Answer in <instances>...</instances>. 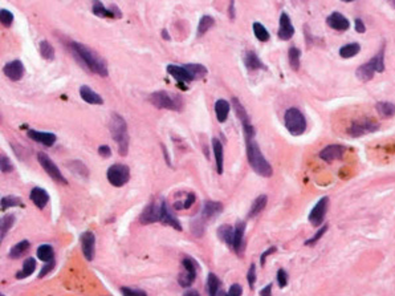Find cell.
I'll return each instance as SVG.
<instances>
[{
  "mask_svg": "<svg viewBox=\"0 0 395 296\" xmlns=\"http://www.w3.org/2000/svg\"><path fill=\"white\" fill-rule=\"evenodd\" d=\"M108 181L116 187H121L129 182L130 169L122 163H114L106 171Z\"/></svg>",
  "mask_w": 395,
  "mask_h": 296,
  "instance_id": "cell-8",
  "label": "cell"
},
{
  "mask_svg": "<svg viewBox=\"0 0 395 296\" xmlns=\"http://www.w3.org/2000/svg\"><path fill=\"white\" fill-rule=\"evenodd\" d=\"M328 203H329V198L324 197L321 198L317 205L312 209L310 214H309V222H310L314 227H318L321 226L325 219V215H326V210H328Z\"/></svg>",
  "mask_w": 395,
  "mask_h": 296,
  "instance_id": "cell-12",
  "label": "cell"
},
{
  "mask_svg": "<svg viewBox=\"0 0 395 296\" xmlns=\"http://www.w3.org/2000/svg\"><path fill=\"white\" fill-rule=\"evenodd\" d=\"M0 169L3 173H10V171L14 170V163L7 156H2V158H0Z\"/></svg>",
  "mask_w": 395,
  "mask_h": 296,
  "instance_id": "cell-50",
  "label": "cell"
},
{
  "mask_svg": "<svg viewBox=\"0 0 395 296\" xmlns=\"http://www.w3.org/2000/svg\"><path fill=\"white\" fill-rule=\"evenodd\" d=\"M38 258L42 260V262H52L54 260V247L50 246V244H42V246H38Z\"/></svg>",
  "mask_w": 395,
  "mask_h": 296,
  "instance_id": "cell-33",
  "label": "cell"
},
{
  "mask_svg": "<svg viewBox=\"0 0 395 296\" xmlns=\"http://www.w3.org/2000/svg\"><path fill=\"white\" fill-rule=\"evenodd\" d=\"M235 3L234 2H231L230 3V16H231V19H235Z\"/></svg>",
  "mask_w": 395,
  "mask_h": 296,
  "instance_id": "cell-61",
  "label": "cell"
},
{
  "mask_svg": "<svg viewBox=\"0 0 395 296\" xmlns=\"http://www.w3.org/2000/svg\"><path fill=\"white\" fill-rule=\"evenodd\" d=\"M218 238L224 242L230 248L234 247V228L230 224H222L218 228Z\"/></svg>",
  "mask_w": 395,
  "mask_h": 296,
  "instance_id": "cell-27",
  "label": "cell"
},
{
  "mask_svg": "<svg viewBox=\"0 0 395 296\" xmlns=\"http://www.w3.org/2000/svg\"><path fill=\"white\" fill-rule=\"evenodd\" d=\"M30 201L34 202V205L40 210L44 209L50 202V194L46 193V189H42V187H34L30 190Z\"/></svg>",
  "mask_w": 395,
  "mask_h": 296,
  "instance_id": "cell-21",
  "label": "cell"
},
{
  "mask_svg": "<svg viewBox=\"0 0 395 296\" xmlns=\"http://www.w3.org/2000/svg\"><path fill=\"white\" fill-rule=\"evenodd\" d=\"M376 108L380 117L392 118L395 114V105L392 103H378Z\"/></svg>",
  "mask_w": 395,
  "mask_h": 296,
  "instance_id": "cell-38",
  "label": "cell"
},
{
  "mask_svg": "<svg viewBox=\"0 0 395 296\" xmlns=\"http://www.w3.org/2000/svg\"><path fill=\"white\" fill-rule=\"evenodd\" d=\"M300 57H301V51L296 47L289 48L288 51V59H289V65L293 71H298L300 68Z\"/></svg>",
  "mask_w": 395,
  "mask_h": 296,
  "instance_id": "cell-42",
  "label": "cell"
},
{
  "mask_svg": "<svg viewBox=\"0 0 395 296\" xmlns=\"http://www.w3.org/2000/svg\"><path fill=\"white\" fill-rule=\"evenodd\" d=\"M326 231H328V226H326V224H324L322 228H320L318 231L316 232L314 235L312 236L310 239H308V240H306V242H305V244H306V246H313V244H316V243L318 242V240L321 239V238H322L324 234H325V232H326Z\"/></svg>",
  "mask_w": 395,
  "mask_h": 296,
  "instance_id": "cell-49",
  "label": "cell"
},
{
  "mask_svg": "<svg viewBox=\"0 0 395 296\" xmlns=\"http://www.w3.org/2000/svg\"><path fill=\"white\" fill-rule=\"evenodd\" d=\"M195 199H196V197H195L194 193H188L187 194L186 199H184V205H183V209L184 210H188L191 207V206L194 205L195 203Z\"/></svg>",
  "mask_w": 395,
  "mask_h": 296,
  "instance_id": "cell-54",
  "label": "cell"
},
{
  "mask_svg": "<svg viewBox=\"0 0 395 296\" xmlns=\"http://www.w3.org/2000/svg\"><path fill=\"white\" fill-rule=\"evenodd\" d=\"M54 268V260H52V262H48L46 264H44V267L42 268V271H40V273H38V277H44L46 273H50Z\"/></svg>",
  "mask_w": 395,
  "mask_h": 296,
  "instance_id": "cell-55",
  "label": "cell"
},
{
  "mask_svg": "<svg viewBox=\"0 0 395 296\" xmlns=\"http://www.w3.org/2000/svg\"><path fill=\"white\" fill-rule=\"evenodd\" d=\"M247 144V157L248 162L251 165V167L254 170V173H258L262 177H270L272 175V166L270 165V162L264 158L262 150L258 148V145L256 144V141L254 138H247L246 140Z\"/></svg>",
  "mask_w": 395,
  "mask_h": 296,
  "instance_id": "cell-2",
  "label": "cell"
},
{
  "mask_svg": "<svg viewBox=\"0 0 395 296\" xmlns=\"http://www.w3.org/2000/svg\"><path fill=\"white\" fill-rule=\"evenodd\" d=\"M285 128L292 136H301L306 130V120L304 114L296 108H290L285 112Z\"/></svg>",
  "mask_w": 395,
  "mask_h": 296,
  "instance_id": "cell-5",
  "label": "cell"
},
{
  "mask_svg": "<svg viewBox=\"0 0 395 296\" xmlns=\"http://www.w3.org/2000/svg\"><path fill=\"white\" fill-rule=\"evenodd\" d=\"M106 296H110V295H106Z\"/></svg>",
  "mask_w": 395,
  "mask_h": 296,
  "instance_id": "cell-64",
  "label": "cell"
},
{
  "mask_svg": "<svg viewBox=\"0 0 395 296\" xmlns=\"http://www.w3.org/2000/svg\"><path fill=\"white\" fill-rule=\"evenodd\" d=\"M230 109H231V105L228 101L226 100H218L215 103V113H216V118L219 122H224L227 121L228 114H230Z\"/></svg>",
  "mask_w": 395,
  "mask_h": 296,
  "instance_id": "cell-28",
  "label": "cell"
},
{
  "mask_svg": "<svg viewBox=\"0 0 395 296\" xmlns=\"http://www.w3.org/2000/svg\"><path fill=\"white\" fill-rule=\"evenodd\" d=\"M214 26H215V20H214L212 16L210 15L202 16L200 20H199V24H198V32H196L198 38L203 36V35H204L210 28L214 27Z\"/></svg>",
  "mask_w": 395,
  "mask_h": 296,
  "instance_id": "cell-35",
  "label": "cell"
},
{
  "mask_svg": "<svg viewBox=\"0 0 395 296\" xmlns=\"http://www.w3.org/2000/svg\"><path fill=\"white\" fill-rule=\"evenodd\" d=\"M160 222L164 224L171 226V227L175 228V230H178V231H182L183 230L182 224H180L179 219L174 215V214H172V211L170 210L168 205L166 203V201H164V199L160 202Z\"/></svg>",
  "mask_w": 395,
  "mask_h": 296,
  "instance_id": "cell-15",
  "label": "cell"
},
{
  "mask_svg": "<svg viewBox=\"0 0 395 296\" xmlns=\"http://www.w3.org/2000/svg\"><path fill=\"white\" fill-rule=\"evenodd\" d=\"M70 50H72L73 55L76 56L77 60L80 61L88 71L97 73L100 76H108L109 71H108L106 61L104 60L97 52H94L89 47L77 42L70 43Z\"/></svg>",
  "mask_w": 395,
  "mask_h": 296,
  "instance_id": "cell-1",
  "label": "cell"
},
{
  "mask_svg": "<svg viewBox=\"0 0 395 296\" xmlns=\"http://www.w3.org/2000/svg\"><path fill=\"white\" fill-rule=\"evenodd\" d=\"M66 166H68L72 171L77 173V174H80L81 177H85V178H86L88 175H89V171H88L86 166H85L81 161H70V162L66 163Z\"/></svg>",
  "mask_w": 395,
  "mask_h": 296,
  "instance_id": "cell-44",
  "label": "cell"
},
{
  "mask_svg": "<svg viewBox=\"0 0 395 296\" xmlns=\"http://www.w3.org/2000/svg\"><path fill=\"white\" fill-rule=\"evenodd\" d=\"M112 137L118 145V153L120 156L125 157L129 152V133H128V124L122 116L113 113L109 122Z\"/></svg>",
  "mask_w": 395,
  "mask_h": 296,
  "instance_id": "cell-3",
  "label": "cell"
},
{
  "mask_svg": "<svg viewBox=\"0 0 395 296\" xmlns=\"http://www.w3.org/2000/svg\"><path fill=\"white\" fill-rule=\"evenodd\" d=\"M2 211L11 209V207H18V206H23L22 198L16 197V195H7V197L2 198Z\"/></svg>",
  "mask_w": 395,
  "mask_h": 296,
  "instance_id": "cell-39",
  "label": "cell"
},
{
  "mask_svg": "<svg viewBox=\"0 0 395 296\" xmlns=\"http://www.w3.org/2000/svg\"><path fill=\"white\" fill-rule=\"evenodd\" d=\"M278 35L282 40H289L294 35V27L292 26V22L285 12H282V16H280V27H278Z\"/></svg>",
  "mask_w": 395,
  "mask_h": 296,
  "instance_id": "cell-22",
  "label": "cell"
},
{
  "mask_svg": "<svg viewBox=\"0 0 395 296\" xmlns=\"http://www.w3.org/2000/svg\"><path fill=\"white\" fill-rule=\"evenodd\" d=\"M222 281L214 272H210L207 276V292L208 296H218L220 291Z\"/></svg>",
  "mask_w": 395,
  "mask_h": 296,
  "instance_id": "cell-30",
  "label": "cell"
},
{
  "mask_svg": "<svg viewBox=\"0 0 395 296\" xmlns=\"http://www.w3.org/2000/svg\"><path fill=\"white\" fill-rule=\"evenodd\" d=\"M278 283L280 288H284L288 284V273H286L285 269L280 268L278 271Z\"/></svg>",
  "mask_w": 395,
  "mask_h": 296,
  "instance_id": "cell-51",
  "label": "cell"
},
{
  "mask_svg": "<svg viewBox=\"0 0 395 296\" xmlns=\"http://www.w3.org/2000/svg\"><path fill=\"white\" fill-rule=\"evenodd\" d=\"M247 280H248V284H250V287H251V288H254V283H256V264H254V263H252L251 267H250V269H248Z\"/></svg>",
  "mask_w": 395,
  "mask_h": 296,
  "instance_id": "cell-52",
  "label": "cell"
},
{
  "mask_svg": "<svg viewBox=\"0 0 395 296\" xmlns=\"http://www.w3.org/2000/svg\"><path fill=\"white\" fill-rule=\"evenodd\" d=\"M28 137L30 140H34V142L44 145V146H52L56 142L57 137L54 133H48V132H38V130L30 129L27 132Z\"/></svg>",
  "mask_w": 395,
  "mask_h": 296,
  "instance_id": "cell-19",
  "label": "cell"
},
{
  "mask_svg": "<svg viewBox=\"0 0 395 296\" xmlns=\"http://www.w3.org/2000/svg\"><path fill=\"white\" fill-rule=\"evenodd\" d=\"M30 240L24 239V240H20L19 243H16L15 246L12 247L11 250H10V254H8V256L11 259H19L20 256H23L26 252H27L28 250H30Z\"/></svg>",
  "mask_w": 395,
  "mask_h": 296,
  "instance_id": "cell-29",
  "label": "cell"
},
{
  "mask_svg": "<svg viewBox=\"0 0 395 296\" xmlns=\"http://www.w3.org/2000/svg\"><path fill=\"white\" fill-rule=\"evenodd\" d=\"M242 293H243L242 285L235 283V284H232L231 287H230V289H228V292L226 296H242Z\"/></svg>",
  "mask_w": 395,
  "mask_h": 296,
  "instance_id": "cell-53",
  "label": "cell"
},
{
  "mask_svg": "<svg viewBox=\"0 0 395 296\" xmlns=\"http://www.w3.org/2000/svg\"><path fill=\"white\" fill-rule=\"evenodd\" d=\"M354 24H356V31H357V32H360V34H364V32L366 31L365 24L362 23L361 19H356V23Z\"/></svg>",
  "mask_w": 395,
  "mask_h": 296,
  "instance_id": "cell-58",
  "label": "cell"
},
{
  "mask_svg": "<svg viewBox=\"0 0 395 296\" xmlns=\"http://www.w3.org/2000/svg\"><path fill=\"white\" fill-rule=\"evenodd\" d=\"M183 67L191 73V76L194 77L195 80H198V79H203V77L207 75V72H208L204 65L202 64H186L183 65Z\"/></svg>",
  "mask_w": 395,
  "mask_h": 296,
  "instance_id": "cell-37",
  "label": "cell"
},
{
  "mask_svg": "<svg viewBox=\"0 0 395 296\" xmlns=\"http://www.w3.org/2000/svg\"><path fill=\"white\" fill-rule=\"evenodd\" d=\"M80 96L85 103L92 104V105H102L104 104L102 97H101L98 93H96V92L93 91V89H90L88 85H82V87L80 88Z\"/></svg>",
  "mask_w": 395,
  "mask_h": 296,
  "instance_id": "cell-25",
  "label": "cell"
},
{
  "mask_svg": "<svg viewBox=\"0 0 395 296\" xmlns=\"http://www.w3.org/2000/svg\"><path fill=\"white\" fill-rule=\"evenodd\" d=\"M92 12L94 15L100 16V18H106V19H116L114 15L112 14V11L108 7H105L101 2H96L93 3V8H92Z\"/></svg>",
  "mask_w": 395,
  "mask_h": 296,
  "instance_id": "cell-41",
  "label": "cell"
},
{
  "mask_svg": "<svg viewBox=\"0 0 395 296\" xmlns=\"http://www.w3.org/2000/svg\"><path fill=\"white\" fill-rule=\"evenodd\" d=\"M36 269V260L34 258H27L23 263V269L16 273V279H26L34 272Z\"/></svg>",
  "mask_w": 395,
  "mask_h": 296,
  "instance_id": "cell-34",
  "label": "cell"
},
{
  "mask_svg": "<svg viewBox=\"0 0 395 296\" xmlns=\"http://www.w3.org/2000/svg\"><path fill=\"white\" fill-rule=\"evenodd\" d=\"M276 250H278L276 247H270L268 250L264 251V252L262 254V256H260V264H262V266H264V264H266V259L268 258L270 255L274 254V252H276Z\"/></svg>",
  "mask_w": 395,
  "mask_h": 296,
  "instance_id": "cell-57",
  "label": "cell"
},
{
  "mask_svg": "<svg viewBox=\"0 0 395 296\" xmlns=\"http://www.w3.org/2000/svg\"><path fill=\"white\" fill-rule=\"evenodd\" d=\"M272 295V283L266 284L264 288L260 291V296H270Z\"/></svg>",
  "mask_w": 395,
  "mask_h": 296,
  "instance_id": "cell-59",
  "label": "cell"
},
{
  "mask_svg": "<svg viewBox=\"0 0 395 296\" xmlns=\"http://www.w3.org/2000/svg\"><path fill=\"white\" fill-rule=\"evenodd\" d=\"M360 51H361L360 44H357V43H352V44H348V46L342 47L341 50H340V56L344 57V59H350V57L358 55Z\"/></svg>",
  "mask_w": 395,
  "mask_h": 296,
  "instance_id": "cell-43",
  "label": "cell"
},
{
  "mask_svg": "<svg viewBox=\"0 0 395 296\" xmlns=\"http://www.w3.org/2000/svg\"><path fill=\"white\" fill-rule=\"evenodd\" d=\"M0 22H2L4 27H11L12 23H14V14L6 10V8H3L0 11Z\"/></svg>",
  "mask_w": 395,
  "mask_h": 296,
  "instance_id": "cell-47",
  "label": "cell"
},
{
  "mask_svg": "<svg viewBox=\"0 0 395 296\" xmlns=\"http://www.w3.org/2000/svg\"><path fill=\"white\" fill-rule=\"evenodd\" d=\"M244 232H246V222L239 220L234 227V247H232V250L239 255H242L244 250Z\"/></svg>",
  "mask_w": 395,
  "mask_h": 296,
  "instance_id": "cell-16",
  "label": "cell"
},
{
  "mask_svg": "<svg viewBox=\"0 0 395 296\" xmlns=\"http://www.w3.org/2000/svg\"><path fill=\"white\" fill-rule=\"evenodd\" d=\"M244 65L248 71H258V69H266V65L258 59V56L252 51H247L244 54Z\"/></svg>",
  "mask_w": 395,
  "mask_h": 296,
  "instance_id": "cell-26",
  "label": "cell"
},
{
  "mask_svg": "<svg viewBox=\"0 0 395 296\" xmlns=\"http://www.w3.org/2000/svg\"><path fill=\"white\" fill-rule=\"evenodd\" d=\"M384 50H382L380 54L372 57L368 63L361 65V67L357 69V72H356L358 79L361 81H368L374 77V73L376 72H384Z\"/></svg>",
  "mask_w": 395,
  "mask_h": 296,
  "instance_id": "cell-6",
  "label": "cell"
},
{
  "mask_svg": "<svg viewBox=\"0 0 395 296\" xmlns=\"http://www.w3.org/2000/svg\"><path fill=\"white\" fill-rule=\"evenodd\" d=\"M212 150L216 162V170L219 174H222L224 169V150H223V145L218 138H212Z\"/></svg>",
  "mask_w": 395,
  "mask_h": 296,
  "instance_id": "cell-24",
  "label": "cell"
},
{
  "mask_svg": "<svg viewBox=\"0 0 395 296\" xmlns=\"http://www.w3.org/2000/svg\"><path fill=\"white\" fill-rule=\"evenodd\" d=\"M15 222L16 218L14 214H7V215L2 216V220H0V232H2L0 235H2V239L6 238V235L10 232V230L14 227Z\"/></svg>",
  "mask_w": 395,
  "mask_h": 296,
  "instance_id": "cell-32",
  "label": "cell"
},
{
  "mask_svg": "<svg viewBox=\"0 0 395 296\" xmlns=\"http://www.w3.org/2000/svg\"><path fill=\"white\" fill-rule=\"evenodd\" d=\"M3 73L11 81H20L24 77L26 68L22 60H12L4 65Z\"/></svg>",
  "mask_w": 395,
  "mask_h": 296,
  "instance_id": "cell-14",
  "label": "cell"
},
{
  "mask_svg": "<svg viewBox=\"0 0 395 296\" xmlns=\"http://www.w3.org/2000/svg\"><path fill=\"white\" fill-rule=\"evenodd\" d=\"M38 163L42 165V169L46 170V174L50 175V178L54 179V181H57V182L66 183V179L64 178V175H62V173L60 171L58 166H57L54 161L50 160V157H48V154H46V153H42V152H38Z\"/></svg>",
  "mask_w": 395,
  "mask_h": 296,
  "instance_id": "cell-9",
  "label": "cell"
},
{
  "mask_svg": "<svg viewBox=\"0 0 395 296\" xmlns=\"http://www.w3.org/2000/svg\"><path fill=\"white\" fill-rule=\"evenodd\" d=\"M232 107L235 109L236 116L239 117V120L242 121V125H247V124H251L250 121V117H248V113L246 112L244 107L240 104V101L238 99H232Z\"/></svg>",
  "mask_w": 395,
  "mask_h": 296,
  "instance_id": "cell-36",
  "label": "cell"
},
{
  "mask_svg": "<svg viewBox=\"0 0 395 296\" xmlns=\"http://www.w3.org/2000/svg\"><path fill=\"white\" fill-rule=\"evenodd\" d=\"M344 152H345V148L341 146V145H329V146L321 150L320 158L325 161V162L330 163L336 160H340L344 156Z\"/></svg>",
  "mask_w": 395,
  "mask_h": 296,
  "instance_id": "cell-18",
  "label": "cell"
},
{
  "mask_svg": "<svg viewBox=\"0 0 395 296\" xmlns=\"http://www.w3.org/2000/svg\"><path fill=\"white\" fill-rule=\"evenodd\" d=\"M254 34L258 42H268L270 40V32L266 28L260 23H254Z\"/></svg>",
  "mask_w": 395,
  "mask_h": 296,
  "instance_id": "cell-45",
  "label": "cell"
},
{
  "mask_svg": "<svg viewBox=\"0 0 395 296\" xmlns=\"http://www.w3.org/2000/svg\"><path fill=\"white\" fill-rule=\"evenodd\" d=\"M80 243H81V250L84 254L85 259L88 262H92L94 259V252H96V236L92 231H85L84 234H81L80 236Z\"/></svg>",
  "mask_w": 395,
  "mask_h": 296,
  "instance_id": "cell-13",
  "label": "cell"
},
{
  "mask_svg": "<svg viewBox=\"0 0 395 296\" xmlns=\"http://www.w3.org/2000/svg\"><path fill=\"white\" fill-rule=\"evenodd\" d=\"M222 210H223V205L220 202L206 201L204 205H203V209H202L200 216L204 220L214 219V218H216L222 213Z\"/></svg>",
  "mask_w": 395,
  "mask_h": 296,
  "instance_id": "cell-20",
  "label": "cell"
},
{
  "mask_svg": "<svg viewBox=\"0 0 395 296\" xmlns=\"http://www.w3.org/2000/svg\"><path fill=\"white\" fill-rule=\"evenodd\" d=\"M183 296H200V293L198 292L196 289H187L186 292L183 293Z\"/></svg>",
  "mask_w": 395,
  "mask_h": 296,
  "instance_id": "cell-60",
  "label": "cell"
},
{
  "mask_svg": "<svg viewBox=\"0 0 395 296\" xmlns=\"http://www.w3.org/2000/svg\"><path fill=\"white\" fill-rule=\"evenodd\" d=\"M160 201L152 202L150 205L144 207L142 214L140 215V223L141 224H152L160 222Z\"/></svg>",
  "mask_w": 395,
  "mask_h": 296,
  "instance_id": "cell-11",
  "label": "cell"
},
{
  "mask_svg": "<svg viewBox=\"0 0 395 296\" xmlns=\"http://www.w3.org/2000/svg\"><path fill=\"white\" fill-rule=\"evenodd\" d=\"M2 296H6V295H2Z\"/></svg>",
  "mask_w": 395,
  "mask_h": 296,
  "instance_id": "cell-63",
  "label": "cell"
},
{
  "mask_svg": "<svg viewBox=\"0 0 395 296\" xmlns=\"http://www.w3.org/2000/svg\"><path fill=\"white\" fill-rule=\"evenodd\" d=\"M378 129H380V125L376 122H372L370 120H358L350 125L348 133L352 137H361L364 134L372 133Z\"/></svg>",
  "mask_w": 395,
  "mask_h": 296,
  "instance_id": "cell-10",
  "label": "cell"
},
{
  "mask_svg": "<svg viewBox=\"0 0 395 296\" xmlns=\"http://www.w3.org/2000/svg\"><path fill=\"white\" fill-rule=\"evenodd\" d=\"M166 71H168V75L174 77L175 80L178 81L179 84L191 83V81L195 80L194 77L191 76V73L188 72V71H187L184 67H179V65L170 64V65H168Z\"/></svg>",
  "mask_w": 395,
  "mask_h": 296,
  "instance_id": "cell-17",
  "label": "cell"
},
{
  "mask_svg": "<svg viewBox=\"0 0 395 296\" xmlns=\"http://www.w3.org/2000/svg\"><path fill=\"white\" fill-rule=\"evenodd\" d=\"M191 230H192V234H194L195 236H202L204 234L206 220L203 219L202 216H199V219L194 220V222L191 223Z\"/></svg>",
  "mask_w": 395,
  "mask_h": 296,
  "instance_id": "cell-46",
  "label": "cell"
},
{
  "mask_svg": "<svg viewBox=\"0 0 395 296\" xmlns=\"http://www.w3.org/2000/svg\"><path fill=\"white\" fill-rule=\"evenodd\" d=\"M122 296H148V293L144 292V289L140 288H130V287H122L121 289Z\"/></svg>",
  "mask_w": 395,
  "mask_h": 296,
  "instance_id": "cell-48",
  "label": "cell"
},
{
  "mask_svg": "<svg viewBox=\"0 0 395 296\" xmlns=\"http://www.w3.org/2000/svg\"><path fill=\"white\" fill-rule=\"evenodd\" d=\"M40 55L42 59H46V61H54V48L50 46V43L48 40H42L40 42Z\"/></svg>",
  "mask_w": 395,
  "mask_h": 296,
  "instance_id": "cell-40",
  "label": "cell"
},
{
  "mask_svg": "<svg viewBox=\"0 0 395 296\" xmlns=\"http://www.w3.org/2000/svg\"><path fill=\"white\" fill-rule=\"evenodd\" d=\"M98 154L102 158H109V157H112V149L108 145H101L98 148Z\"/></svg>",
  "mask_w": 395,
  "mask_h": 296,
  "instance_id": "cell-56",
  "label": "cell"
},
{
  "mask_svg": "<svg viewBox=\"0 0 395 296\" xmlns=\"http://www.w3.org/2000/svg\"><path fill=\"white\" fill-rule=\"evenodd\" d=\"M266 202H268V197L266 195H258L254 201V203H252L250 213H248V218H254V216L262 213V210L266 209Z\"/></svg>",
  "mask_w": 395,
  "mask_h": 296,
  "instance_id": "cell-31",
  "label": "cell"
},
{
  "mask_svg": "<svg viewBox=\"0 0 395 296\" xmlns=\"http://www.w3.org/2000/svg\"><path fill=\"white\" fill-rule=\"evenodd\" d=\"M326 23L329 27L336 31H346L350 27L349 20L346 19L344 15H341L340 12H333L326 19Z\"/></svg>",
  "mask_w": 395,
  "mask_h": 296,
  "instance_id": "cell-23",
  "label": "cell"
},
{
  "mask_svg": "<svg viewBox=\"0 0 395 296\" xmlns=\"http://www.w3.org/2000/svg\"><path fill=\"white\" fill-rule=\"evenodd\" d=\"M148 101L158 109H168L179 112L183 108V99L180 96L166 91L154 92L148 97Z\"/></svg>",
  "mask_w": 395,
  "mask_h": 296,
  "instance_id": "cell-4",
  "label": "cell"
},
{
  "mask_svg": "<svg viewBox=\"0 0 395 296\" xmlns=\"http://www.w3.org/2000/svg\"><path fill=\"white\" fill-rule=\"evenodd\" d=\"M162 36L164 40H170V35L168 34V30H162Z\"/></svg>",
  "mask_w": 395,
  "mask_h": 296,
  "instance_id": "cell-62",
  "label": "cell"
},
{
  "mask_svg": "<svg viewBox=\"0 0 395 296\" xmlns=\"http://www.w3.org/2000/svg\"><path fill=\"white\" fill-rule=\"evenodd\" d=\"M182 267H183V271L179 273L178 276L179 285H182L183 288H188L190 285H192L195 279H196L198 263L194 258L186 256V258L182 260Z\"/></svg>",
  "mask_w": 395,
  "mask_h": 296,
  "instance_id": "cell-7",
  "label": "cell"
}]
</instances>
